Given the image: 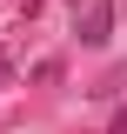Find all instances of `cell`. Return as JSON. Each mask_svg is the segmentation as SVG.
<instances>
[{
	"instance_id": "6da1fadb",
	"label": "cell",
	"mask_w": 127,
	"mask_h": 134,
	"mask_svg": "<svg viewBox=\"0 0 127 134\" xmlns=\"http://www.w3.org/2000/svg\"><path fill=\"white\" fill-rule=\"evenodd\" d=\"M74 34H80V47H107L114 40V0H87V14L74 20Z\"/></svg>"
},
{
	"instance_id": "7a4b0ae2",
	"label": "cell",
	"mask_w": 127,
	"mask_h": 134,
	"mask_svg": "<svg viewBox=\"0 0 127 134\" xmlns=\"http://www.w3.org/2000/svg\"><path fill=\"white\" fill-rule=\"evenodd\" d=\"M107 134H127V107H120V114H114V127H107Z\"/></svg>"
}]
</instances>
